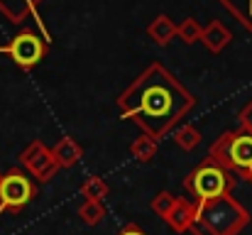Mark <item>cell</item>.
<instances>
[{
  "label": "cell",
  "mask_w": 252,
  "mask_h": 235,
  "mask_svg": "<svg viewBox=\"0 0 252 235\" xmlns=\"http://www.w3.org/2000/svg\"><path fill=\"white\" fill-rule=\"evenodd\" d=\"M201 133L193 128V125H179L176 130H174V145L179 147V150H184V152H191V150H196L198 145H201Z\"/></svg>",
  "instance_id": "obj_14"
},
{
  "label": "cell",
  "mask_w": 252,
  "mask_h": 235,
  "mask_svg": "<svg viewBox=\"0 0 252 235\" xmlns=\"http://www.w3.org/2000/svg\"><path fill=\"white\" fill-rule=\"evenodd\" d=\"M115 235H147V231H145V228H140L137 223H125V226H123Z\"/></svg>",
  "instance_id": "obj_21"
},
{
  "label": "cell",
  "mask_w": 252,
  "mask_h": 235,
  "mask_svg": "<svg viewBox=\"0 0 252 235\" xmlns=\"http://www.w3.org/2000/svg\"><path fill=\"white\" fill-rule=\"evenodd\" d=\"M20 162L22 167L27 169V174L37 181V184H47L54 179V174L59 171V164L52 155V150L39 142V140H32L22 152H20Z\"/></svg>",
  "instance_id": "obj_7"
},
{
  "label": "cell",
  "mask_w": 252,
  "mask_h": 235,
  "mask_svg": "<svg viewBox=\"0 0 252 235\" xmlns=\"http://www.w3.org/2000/svg\"><path fill=\"white\" fill-rule=\"evenodd\" d=\"M0 179H2V174H0Z\"/></svg>",
  "instance_id": "obj_23"
},
{
  "label": "cell",
  "mask_w": 252,
  "mask_h": 235,
  "mask_svg": "<svg viewBox=\"0 0 252 235\" xmlns=\"http://www.w3.org/2000/svg\"><path fill=\"white\" fill-rule=\"evenodd\" d=\"M176 32H179V25H176L169 15H157V17L147 25L150 39H152L155 44H159V47H167L169 42L176 37Z\"/></svg>",
  "instance_id": "obj_11"
},
{
  "label": "cell",
  "mask_w": 252,
  "mask_h": 235,
  "mask_svg": "<svg viewBox=\"0 0 252 235\" xmlns=\"http://www.w3.org/2000/svg\"><path fill=\"white\" fill-rule=\"evenodd\" d=\"M201 32H203V27H201L193 17H186V20L179 25L176 37H179L184 44H196V42H201Z\"/></svg>",
  "instance_id": "obj_18"
},
{
  "label": "cell",
  "mask_w": 252,
  "mask_h": 235,
  "mask_svg": "<svg viewBox=\"0 0 252 235\" xmlns=\"http://www.w3.org/2000/svg\"><path fill=\"white\" fill-rule=\"evenodd\" d=\"M220 5L245 27L252 32V0H220Z\"/></svg>",
  "instance_id": "obj_15"
},
{
  "label": "cell",
  "mask_w": 252,
  "mask_h": 235,
  "mask_svg": "<svg viewBox=\"0 0 252 235\" xmlns=\"http://www.w3.org/2000/svg\"><path fill=\"white\" fill-rule=\"evenodd\" d=\"M250 223L248 208L230 194L208 203L196 206V221L191 226L193 235H238Z\"/></svg>",
  "instance_id": "obj_2"
},
{
  "label": "cell",
  "mask_w": 252,
  "mask_h": 235,
  "mask_svg": "<svg viewBox=\"0 0 252 235\" xmlns=\"http://www.w3.org/2000/svg\"><path fill=\"white\" fill-rule=\"evenodd\" d=\"M37 199V181L12 167L0 179V213H22L32 201Z\"/></svg>",
  "instance_id": "obj_5"
},
{
  "label": "cell",
  "mask_w": 252,
  "mask_h": 235,
  "mask_svg": "<svg viewBox=\"0 0 252 235\" xmlns=\"http://www.w3.org/2000/svg\"><path fill=\"white\" fill-rule=\"evenodd\" d=\"M248 181H250V184H252V171H250V174H248Z\"/></svg>",
  "instance_id": "obj_22"
},
{
  "label": "cell",
  "mask_w": 252,
  "mask_h": 235,
  "mask_svg": "<svg viewBox=\"0 0 252 235\" xmlns=\"http://www.w3.org/2000/svg\"><path fill=\"white\" fill-rule=\"evenodd\" d=\"M52 155L57 159L59 169H69V167H74V164L84 157V150H81V145H79L74 137H62V140L52 147Z\"/></svg>",
  "instance_id": "obj_12"
},
{
  "label": "cell",
  "mask_w": 252,
  "mask_h": 235,
  "mask_svg": "<svg viewBox=\"0 0 252 235\" xmlns=\"http://www.w3.org/2000/svg\"><path fill=\"white\" fill-rule=\"evenodd\" d=\"M201 42H203V47L208 49V52H213V54H220L230 42H233V32L223 25V22H218V20H211L206 27H203V32H201Z\"/></svg>",
  "instance_id": "obj_8"
},
{
  "label": "cell",
  "mask_w": 252,
  "mask_h": 235,
  "mask_svg": "<svg viewBox=\"0 0 252 235\" xmlns=\"http://www.w3.org/2000/svg\"><path fill=\"white\" fill-rule=\"evenodd\" d=\"M42 0H0V12L7 22L22 25L27 17H37V5Z\"/></svg>",
  "instance_id": "obj_9"
},
{
  "label": "cell",
  "mask_w": 252,
  "mask_h": 235,
  "mask_svg": "<svg viewBox=\"0 0 252 235\" xmlns=\"http://www.w3.org/2000/svg\"><path fill=\"white\" fill-rule=\"evenodd\" d=\"M157 147H159V140H155V137H150V135H140L132 145H130V155L135 157L140 164H147V162H152V157L157 155Z\"/></svg>",
  "instance_id": "obj_13"
},
{
  "label": "cell",
  "mask_w": 252,
  "mask_h": 235,
  "mask_svg": "<svg viewBox=\"0 0 252 235\" xmlns=\"http://www.w3.org/2000/svg\"><path fill=\"white\" fill-rule=\"evenodd\" d=\"M108 184L100 179V176H88L84 184H81V194H84V201H103L108 196Z\"/></svg>",
  "instance_id": "obj_16"
},
{
  "label": "cell",
  "mask_w": 252,
  "mask_h": 235,
  "mask_svg": "<svg viewBox=\"0 0 252 235\" xmlns=\"http://www.w3.org/2000/svg\"><path fill=\"white\" fill-rule=\"evenodd\" d=\"M208 157L223 164L235 176L248 179L252 171V133L248 130H230L223 133L208 150Z\"/></svg>",
  "instance_id": "obj_4"
},
{
  "label": "cell",
  "mask_w": 252,
  "mask_h": 235,
  "mask_svg": "<svg viewBox=\"0 0 252 235\" xmlns=\"http://www.w3.org/2000/svg\"><path fill=\"white\" fill-rule=\"evenodd\" d=\"M238 176L233 171H228L223 164H218L216 159L206 157L186 179H184V189L191 194L193 203H208L216 199H223L233 191Z\"/></svg>",
  "instance_id": "obj_3"
},
{
  "label": "cell",
  "mask_w": 252,
  "mask_h": 235,
  "mask_svg": "<svg viewBox=\"0 0 252 235\" xmlns=\"http://www.w3.org/2000/svg\"><path fill=\"white\" fill-rule=\"evenodd\" d=\"M193 105L196 98L162 64H150L118 96L120 118L137 123L155 140L171 133Z\"/></svg>",
  "instance_id": "obj_1"
},
{
  "label": "cell",
  "mask_w": 252,
  "mask_h": 235,
  "mask_svg": "<svg viewBox=\"0 0 252 235\" xmlns=\"http://www.w3.org/2000/svg\"><path fill=\"white\" fill-rule=\"evenodd\" d=\"M238 123H240V130H248L252 133V101L238 113Z\"/></svg>",
  "instance_id": "obj_20"
},
{
  "label": "cell",
  "mask_w": 252,
  "mask_h": 235,
  "mask_svg": "<svg viewBox=\"0 0 252 235\" xmlns=\"http://www.w3.org/2000/svg\"><path fill=\"white\" fill-rule=\"evenodd\" d=\"M176 196L171 194V191H159L152 201H150V208L157 213V216H162V218H167L169 213H171V208L176 206Z\"/></svg>",
  "instance_id": "obj_19"
},
{
  "label": "cell",
  "mask_w": 252,
  "mask_h": 235,
  "mask_svg": "<svg viewBox=\"0 0 252 235\" xmlns=\"http://www.w3.org/2000/svg\"><path fill=\"white\" fill-rule=\"evenodd\" d=\"M79 218L86 226H98L105 218V208H103L100 201H84L79 206Z\"/></svg>",
  "instance_id": "obj_17"
},
{
  "label": "cell",
  "mask_w": 252,
  "mask_h": 235,
  "mask_svg": "<svg viewBox=\"0 0 252 235\" xmlns=\"http://www.w3.org/2000/svg\"><path fill=\"white\" fill-rule=\"evenodd\" d=\"M47 47H49V39L44 34L22 30L7 44H0V54H7L20 69H32L47 57Z\"/></svg>",
  "instance_id": "obj_6"
},
{
  "label": "cell",
  "mask_w": 252,
  "mask_h": 235,
  "mask_svg": "<svg viewBox=\"0 0 252 235\" xmlns=\"http://www.w3.org/2000/svg\"><path fill=\"white\" fill-rule=\"evenodd\" d=\"M164 221L169 223V228L176 231V233L191 231V226H193V221H196V203H193V201H186V199H179L176 206L171 208V213H169Z\"/></svg>",
  "instance_id": "obj_10"
}]
</instances>
